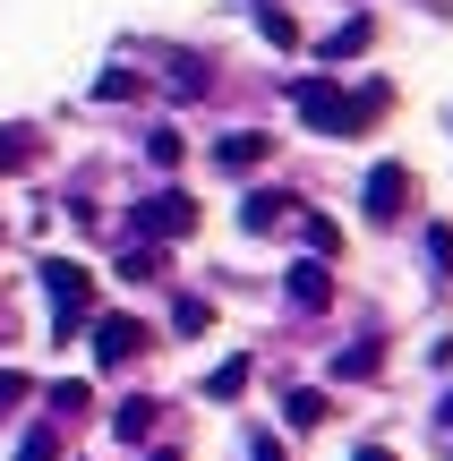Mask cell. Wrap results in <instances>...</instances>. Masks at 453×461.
<instances>
[{
  "instance_id": "5",
  "label": "cell",
  "mask_w": 453,
  "mask_h": 461,
  "mask_svg": "<svg viewBox=\"0 0 453 461\" xmlns=\"http://www.w3.org/2000/svg\"><path fill=\"white\" fill-rule=\"evenodd\" d=\"M137 350H146V325H137V316H103L95 325V359L103 367H129Z\"/></svg>"
},
{
  "instance_id": "19",
  "label": "cell",
  "mask_w": 453,
  "mask_h": 461,
  "mask_svg": "<svg viewBox=\"0 0 453 461\" xmlns=\"http://www.w3.org/2000/svg\"><path fill=\"white\" fill-rule=\"evenodd\" d=\"M17 461H60V436H51V428H34L26 445H17Z\"/></svg>"
},
{
  "instance_id": "23",
  "label": "cell",
  "mask_w": 453,
  "mask_h": 461,
  "mask_svg": "<svg viewBox=\"0 0 453 461\" xmlns=\"http://www.w3.org/2000/svg\"><path fill=\"white\" fill-rule=\"evenodd\" d=\"M437 436H445V445H453V393L437 402Z\"/></svg>"
},
{
  "instance_id": "17",
  "label": "cell",
  "mask_w": 453,
  "mask_h": 461,
  "mask_svg": "<svg viewBox=\"0 0 453 461\" xmlns=\"http://www.w3.org/2000/svg\"><path fill=\"white\" fill-rule=\"evenodd\" d=\"M95 95H103V103H129V95H137V77H129V68H103Z\"/></svg>"
},
{
  "instance_id": "22",
  "label": "cell",
  "mask_w": 453,
  "mask_h": 461,
  "mask_svg": "<svg viewBox=\"0 0 453 461\" xmlns=\"http://www.w3.org/2000/svg\"><path fill=\"white\" fill-rule=\"evenodd\" d=\"M249 461H283V445L274 436H249Z\"/></svg>"
},
{
  "instance_id": "20",
  "label": "cell",
  "mask_w": 453,
  "mask_h": 461,
  "mask_svg": "<svg viewBox=\"0 0 453 461\" xmlns=\"http://www.w3.org/2000/svg\"><path fill=\"white\" fill-rule=\"evenodd\" d=\"M26 393H34V384L17 376V367H0V411H17V402H26Z\"/></svg>"
},
{
  "instance_id": "24",
  "label": "cell",
  "mask_w": 453,
  "mask_h": 461,
  "mask_svg": "<svg viewBox=\"0 0 453 461\" xmlns=\"http://www.w3.org/2000/svg\"><path fill=\"white\" fill-rule=\"evenodd\" d=\"M351 461H394V453H385V445H359V453H351Z\"/></svg>"
},
{
  "instance_id": "11",
  "label": "cell",
  "mask_w": 453,
  "mask_h": 461,
  "mask_svg": "<svg viewBox=\"0 0 453 461\" xmlns=\"http://www.w3.org/2000/svg\"><path fill=\"white\" fill-rule=\"evenodd\" d=\"M283 419H291L300 436H308V428H325V419H334V393H317V384H300V393L283 402Z\"/></svg>"
},
{
  "instance_id": "26",
  "label": "cell",
  "mask_w": 453,
  "mask_h": 461,
  "mask_svg": "<svg viewBox=\"0 0 453 461\" xmlns=\"http://www.w3.org/2000/svg\"><path fill=\"white\" fill-rule=\"evenodd\" d=\"M257 9H266V0H257Z\"/></svg>"
},
{
  "instance_id": "2",
  "label": "cell",
  "mask_w": 453,
  "mask_h": 461,
  "mask_svg": "<svg viewBox=\"0 0 453 461\" xmlns=\"http://www.w3.org/2000/svg\"><path fill=\"white\" fill-rule=\"evenodd\" d=\"M291 103H300V120H317L325 137H359V120H351V95H342V86L325 77V68H317V77H300V86H291Z\"/></svg>"
},
{
  "instance_id": "25",
  "label": "cell",
  "mask_w": 453,
  "mask_h": 461,
  "mask_svg": "<svg viewBox=\"0 0 453 461\" xmlns=\"http://www.w3.org/2000/svg\"><path fill=\"white\" fill-rule=\"evenodd\" d=\"M154 461H180V453H154Z\"/></svg>"
},
{
  "instance_id": "7",
  "label": "cell",
  "mask_w": 453,
  "mask_h": 461,
  "mask_svg": "<svg viewBox=\"0 0 453 461\" xmlns=\"http://www.w3.org/2000/svg\"><path fill=\"white\" fill-rule=\"evenodd\" d=\"M266 146H274V137H257V129H231V137H222V146H214V163L231 171V180H249V171L266 163Z\"/></svg>"
},
{
  "instance_id": "18",
  "label": "cell",
  "mask_w": 453,
  "mask_h": 461,
  "mask_svg": "<svg viewBox=\"0 0 453 461\" xmlns=\"http://www.w3.org/2000/svg\"><path fill=\"white\" fill-rule=\"evenodd\" d=\"M171 325H180V333H205V325H214V308H205V299H180V308H171Z\"/></svg>"
},
{
  "instance_id": "3",
  "label": "cell",
  "mask_w": 453,
  "mask_h": 461,
  "mask_svg": "<svg viewBox=\"0 0 453 461\" xmlns=\"http://www.w3.org/2000/svg\"><path fill=\"white\" fill-rule=\"evenodd\" d=\"M137 230H146V240H188V230H197V197H188V188L146 197V205H137Z\"/></svg>"
},
{
  "instance_id": "1",
  "label": "cell",
  "mask_w": 453,
  "mask_h": 461,
  "mask_svg": "<svg viewBox=\"0 0 453 461\" xmlns=\"http://www.w3.org/2000/svg\"><path fill=\"white\" fill-rule=\"evenodd\" d=\"M43 291H51V308H60V316H51V333L68 342V333L86 325V299H95V274H86L77 257H43Z\"/></svg>"
},
{
  "instance_id": "10",
  "label": "cell",
  "mask_w": 453,
  "mask_h": 461,
  "mask_svg": "<svg viewBox=\"0 0 453 461\" xmlns=\"http://www.w3.org/2000/svg\"><path fill=\"white\" fill-rule=\"evenodd\" d=\"M154 411H163V402L129 393V402H120V411H112V436H120V445H146V436H154Z\"/></svg>"
},
{
  "instance_id": "8",
  "label": "cell",
  "mask_w": 453,
  "mask_h": 461,
  "mask_svg": "<svg viewBox=\"0 0 453 461\" xmlns=\"http://www.w3.org/2000/svg\"><path fill=\"white\" fill-rule=\"evenodd\" d=\"M283 291H291V308H325V299H334V282H325V257H300Z\"/></svg>"
},
{
  "instance_id": "14",
  "label": "cell",
  "mask_w": 453,
  "mask_h": 461,
  "mask_svg": "<svg viewBox=\"0 0 453 461\" xmlns=\"http://www.w3.org/2000/svg\"><path fill=\"white\" fill-rule=\"evenodd\" d=\"M146 154H154V163H163V171H180V154H188V137H171V129H154V137H146Z\"/></svg>"
},
{
  "instance_id": "21",
  "label": "cell",
  "mask_w": 453,
  "mask_h": 461,
  "mask_svg": "<svg viewBox=\"0 0 453 461\" xmlns=\"http://www.w3.org/2000/svg\"><path fill=\"white\" fill-rule=\"evenodd\" d=\"M428 257H437V265H453V222H437V230H428Z\"/></svg>"
},
{
  "instance_id": "12",
  "label": "cell",
  "mask_w": 453,
  "mask_h": 461,
  "mask_svg": "<svg viewBox=\"0 0 453 461\" xmlns=\"http://www.w3.org/2000/svg\"><path fill=\"white\" fill-rule=\"evenodd\" d=\"M376 367H385V350H376V342H351V350L334 359V376H342V384H359V376H376Z\"/></svg>"
},
{
  "instance_id": "6",
  "label": "cell",
  "mask_w": 453,
  "mask_h": 461,
  "mask_svg": "<svg viewBox=\"0 0 453 461\" xmlns=\"http://www.w3.org/2000/svg\"><path fill=\"white\" fill-rule=\"evenodd\" d=\"M368 43H376V17H342V26L317 43V68H334V60H359Z\"/></svg>"
},
{
  "instance_id": "15",
  "label": "cell",
  "mask_w": 453,
  "mask_h": 461,
  "mask_svg": "<svg viewBox=\"0 0 453 461\" xmlns=\"http://www.w3.org/2000/svg\"><path fill=\"white\" fill-rule=\"evenodd\" d=\"M300 240H308V248H317V257H334V248H342V230H334V222H325V214H308V222H300Z\"/></svg>"
},
{
  "instance_id": "4",
  "label": "cell",
  "mask_w": 453,
  "mask_h": 461,
  "mask_svg": "<svg viewBox=\"0 0 453 461\" xmlns=\"http://www.w3.org/2000/svg\"><path fill=\"white\" fill-rule=\"evenodd\" d=\"M359 205H368V222H394V214H411V171H403V163L368 171V188H359Z\"/></svg>"
},
{
  "instance_id": "16",
  "label": "cell",
  "mask_w": 453,
  "mask_h": 461,
  "mask_svg": "<svg viewBox=\"0 0 453 461\" xmlns=\"http://www.w3.org/2000/svg\"><path fill=\"white\" fill-rule=\"evenodd\" d=\"M257 26H266V43H300V26H291V9H274V0H266V17H257Z\"/></svg>"
},
{
  "instance_id": "9",
  "label": "cell",
  "mask_w": 453,
  "mask_h": 461,
  "mask_svg": "<svg viewBox=\"0 0 453 461\" xmlns=\"http://www.w3.org/2000/svg\"><path fill=\"white\" fill-rule=\"evenodd\" d=\"M291 205H300V197H283V188H257V197L240 205V230H283Z\"/></svg>"
},
{
  "instance_id": "13",
  "label": "cell",
  "mask_w": 453,
  "mask_h": 461,
  "mask_svg": "<svg viewBox=\"0 0 453 461\" xmlns=\"http://www.w3.org/2000/svg\"><path fill=\"white\" fill-rule=\"evenodd\" d=\"M205 393H214V402H240V393H249V359H222L214 376H205Z\"/></svg>"
}]
</instances>
